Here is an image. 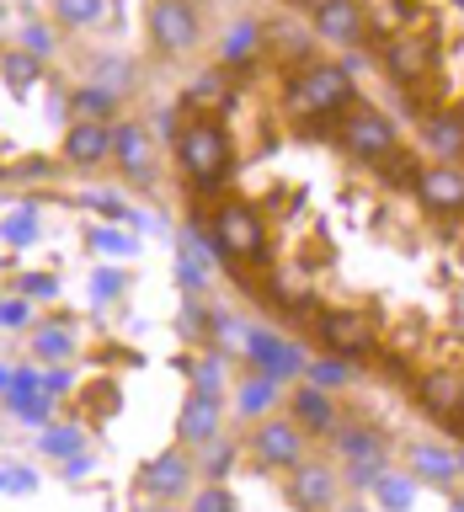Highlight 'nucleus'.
<instances>
[{
  "mask_svg": "<svg viewBox=\"0 0 464 512\" xmlns=\"http://www.w3.org/2000/svg\"><path fill=\"white\" fill-rule=\"evenodd\" d=\"M288 107H294L299 118H331V112L352 107V75L342 64H310V70H299L294 86H288Z\"/></svg>",
  "mask_w": 464,
  "mask_h": 512,
  "instance_id": "1",
  "label": "nucleus"
},
{
  "mask_svg": "<svg viewBox=\"0 0 464 512\" xmlns=\"http://www.w3.org/2000/svg\"><path fill=\"white\" fill-rule=\"evenodd\" d=\"M182 166L192 187H219L230 176V134L214 118H198L182 128Z\"/></svg>",
  "mask_w": 464,
  "mask_h": 512,
  "instance_id": "2",
  "label": "nucleus"
},
{
  "mask_svg": "<svg viewBox=\"0 0 464 512\" xmlns=\"http://www.w3.org/2000/svg\"><path fill=\"white\" fill-rule=\"evenodd\" d=\"M214 246L230 256V262H256V256H267L262 214L246 208V203H224L214 214Z\"/></svg>",
  "mask_w": 464,
  "mask_h": 512,
  "instance_id": "3",
  "label": "nucleus"
},
{
  "mask_svg": "<svg viewBox=\"0 0 464 512\" xmlns=\"http://www.w3.org/2000/svg\"><path fill=\"white\" fill-rule=\"evenodd\" d=\"M342 144L358 160H384L395 150V123L374 107H342Z\"/></svg>",
  "mask_w": 464,
  "mask_h": 512,
  "instance_id": "4",
  "label": "nucleus"
},
{
  "mask_svg": "<svg viewBox=\"0 0 464 512\" xmlns=\"http://www.w3.org/2000/svg\"><path fill=\"white\" fill-rule=\"evenodd\" d=\"M416 198L427 214H464V171L454 160H432L416 171Z\"/></svg>",
  "mask_w": 464,
  "mask_h": 512,
  "instance_id": "5",
  "label": "nucleus"
},
{
  "mask_svg": "<svg viewBox=\"0 0 464 512\" xmlns=\"http://www.w3.org/2000/svg\"><path fill=\"white\" fill-rule=\"evenodd\" d=\"M251 454H256V464H267V470H294V464L304 459L299 422H283V416L262 422V427L251 432Z\"/></svg>",
  "mask_w": 464,
  "mask_h": 512,
  "instance_id": "6",
  "label": "nucleus"
},
{
  "mask_svg": "<svg viewBox=\"0 0 464 512\" xmlns=\"http://www.w3.org/2000/svg\"><path fill=\"white\" fill-rule=\"evenodd\" d=\"M150 43L166 48V54H182V48L198 43V11H192V0H155L150 6Z\"/></svg>",
  "mask_w": 464,
  "mask_h": 512,
  "instance_id": "7",
  "label": "nucleus"
},
{
  "mask_svg": "<svg viewBox=\"0 0 464 512\" xmlns=\"http://www.w3.org/2000/svg\"><path fill=\"white\" fill-rule=\"evenodd\" d=\"M320 342H326L336 358H352V352L374 347V320L363 310H326L320 315Z\"/></svg>",
  "mask_w": 464,
  "mask_h": 512,
  "instance_id": "8",
  "label": "nucleus"
},
{
  "mask_svg": "<svg viewBox=\"0 0 464 512\" xmlns=\"http://www.w3.org/2000/svg\"><path fill=\"white\" fill-rule=\"evenodd\" d=\"M315 32L326 43H363L368 16L358 0H326V6H315Z\"/></svg>",
  "mask_w": 464,
  "mask_h": 512,
  "instance_id": "9",
  "label": "nucleus"
},
{
  "mask_svg": "<svg viewBox=\"0 0 464 512\" xmlns=\"http://www.w3.org/2000/svg\"><path fill=\"white\" fill-rule=\"evenodd\" d=\"M107 155H112V123H86V118H75L70 134H64V160L91 171V166H102Z\"/></svg>",
  "mask_w": 464,
  "mask_h": 512,
  "instance_id": "10",
  "label": "nucleus"
},
{
  "mask_svg": "<svg viewBox=\"0 0 464 512\" xmlns=\"http://www.w3.org/2000/svg\"><path fill=\"white\" fill-rule=\"evenodd\" d=\"M432 59H438V48H432V38H416V32H406V38H395L384 48V70L395 80H406V86L432 70Z\"/></svg>",
  "mask_w": 464,
  "mask_h": 512,
  "instance_id": "11",
  "label": "nucleus"
},
{
  "mask_svg": "<svg viewBox=\"0 0 464 512\" xmlns=\"http://www.w3.org/2000/svg\"><path fill=\"white\" fill-rule=\"evenodd\" d=\"M176 438L182 443H214L219 438V395H192L176 416Z\"/></svg>",
  "mask_w": 464,
  "mask_h": 512,
  "instance_id": "12",
  "label": "nucleus"
},
{
  "mask_svg": "<svg viewBox=\"0 0 464 512\" xmlns=\"http://www.w3.org/2000/svg\"><path fill=\"white\" fill-rule=\"evenodd\" d=\"M112 160L134 176H150V134L139 123H112Z\"/></svg>",
  "mask_w": 464,
  "mask_h": 512,
  "instance_id": "13",
  "label": "nucleus"
},
{
  "mask_svg": "<svg viewBox=\"0 0 464 512\" xmlns=\"http://www.w3.org/2000/svg\"><path fill=\"white\" fill-rule=\"evenodd\" d=\"M331 496H336V480L326 464H294V502L299 507L320 512V507H331Z\"/></svg>",
  "mask_w": 464,
  "mask_h": 512,
  "instance_id": "14",
  "label": "nucleus"
},
{
  "mask_svg": "<svg viewBox=\"0 0 464 512\" xmlns=\"http://www.w3.org/2000/svg\"><path fill=\"white\" fill-rule=\"evenodd\" d=\"M422 139H427V150L438 155V160H459V155H464V118H454V112H438V118H427Z\"/></svg>",
  "mask_w": 464,
  "mask_h": 512,
  "instance_id": "15",
  "label": "nucleus"
},
{
  "mask_svg": "<svg viewBox=\"0 0 464 512\" xmlns=\"http://www.w3.org/2000/svg\"><path fill=\"white\" fill-rule=\"evenodd\" d=\"M416 395H422V406L443 411V416H459L464 411V379L459 374H427Z\"/></svg>",
  "mask_w": 464,
  "mask_h": 512,
  "instance_id": "16",
  "label": "nucleus"
},
{
  "mask_svg": "<svg viewBox=\"0 0 464 512\" xmlns=\"http://www.w3.org/2000/svg\"><path fill=\"white\" fill-rule=\"evenodd\" d=\"M187 486V459L182 454H160L150 470H144V491L150 496H176Z\"/></svg>",
  "mask_w": 464,
  "mask_h": 512,
  "instance_id": "17",
  "label": "nucleus"
},
{
  "mask_svg": "<svg viewBox=\"0 0 464 512\" xmlns=\"http://www.w3.org/2000/svg\"><path fill=\"white\" fill-rule=\"evenodd\" d=\"M411 470L422 475V480H432V486H448V480L459 475V464L443 454V448H416L411 454Z\"/></svg>",
  "mask_w": 464,
  "mask_h": 512,
  "instance_id": "18",
  "label": "nucleus"
},
{
  "mask_svg": "<svg viewBox=\"0 0 464 512\" xmlns=\"http://www.w3.org/2000/svg\"><path fill=\"white\" fill-rule=\"evenodd\" d=\"M294 422L310 427V432H326V427H331L326 395H320V390H299V395H294Z\"/></svg>",
  "mask_w": 464,
  "mask_h": 512,
  "instance_id": "19",
  "label": "nucleus"
},
{
  "mask_svg": "<svg viewBox=\"0 0 464 512\" xmlns=\"http://www.w3.org/2000/svg\"><path fill=\"white\" fill-rule=\"evenodd\" d=\"M112 102H118L112 91H102V86H80V91H75V118L107 123V118H112Z\"/></svg>",
  "mask_w": 464,
  "mask_h": 512,
  "instance_id": "20",
  "label": "nucleus"
},
{
  "mask_svg": "<svg viewBox=\"0 0 464 512\" xmlns=\"http://www.w3.org/2000/svg\"><path fill=\"white\" fill-rule=\"evenodd\" d=\"M0 75L11 80V91H27V86H38L43 64L32 59V54H22V48H16V54H6V59H0Z\"/></svg>",
  "mask_w": 464,
  "mask_h": 512,
  "instance_id": "21",
  "label": "nucleus"
},
{
  "mask_svg": "<svg viewBox=\"0 0 464 512\" xmlns=\"http://www.w3.org/2000/svg\"><path fill=\"white\" fill-rule=\"evenodd\" d=\"M256 48H262V27H256V22H240L230 38H224V64H246Z\"/></svg>",
  "mask_w": 464,
  "mask_h": 512,
  "instance_id": "22",
  "label": "nucleus"
},
{
  "mask_svg": "<svg viewBox=\"0 0 464 512\" xmlns=\"http://www.w3.org/2000/svg\"><path fill=\"white\" fill-rule=\"evenodd\" d=\"M54 16L64 27H91L102 22V0H54Z\"/></svg>",
  "mask_w": 464,
  "mask_h": 512,
  "instance_id": "23",
  "label": "nucleus"
},
{
  "mask_svg": "<svg viewBox=\"0 0 464 512\" xmlns=\"http://www.w3.org/2000/svg\"><path fill=\"white\" fill-rule=\"evenodd\" d=\"M22 54H32V59H48V54H54V32L38 27V22H27V27H22Z\"/></svg>",
  "mask_w": 464,
  "mask_h": 512,
  "instance_id": "24",
  "label": "nucleus"
},
{
  "mask_svg": "<svg viewBox=\"0 0 464 512\" xmlns=\"http://www.w3.org/2000/svg\"><path fill=\"white\" fill-rule=\"evenodd\" d=\"M128 80H134V70H128V64H118V59L96 70V86H102V91H112V96H118V91L128 86Z\"/></svg>",
  "mask_w": 464,
  "mask_h": 512,
  "instance_id": "25",
  "label": "nucleus"
},
{
  "mask_svg": "<svg viewBox=\"0 0 464 512\" xmlns=\"http://www.w3.org/2000/svg\"><path fill=\"white\" fill-rule=\"evenodd\" d=\"M38 352L43 358H70V336H64L59 326H43L38 331Z\"/></svg>",
  "mask_w": 464,
  "mask_h": 512,
  "instance_id": "26",
  "label": "nucleus"
},
{
  "mask_svg": "<svg viewBox=\"0 0 464 512\" xmlns=\"http://www.w3.org/2000/svg\"><path fill=\"white\" fill-rule=\"evenodd\" d=\"M192 512H235V502H230V491H224V486H208V491H198Z\"/></svg>",
  "mask_w": 464,
  "mask_h": 512,
  "instance_id": "27",
  "label": "nucleus"
},
{
  "mask_svg": "<svg viewBox=\"0 0 464 512\" xmlns=\"http://www.w3.org/2000/svg\"><path fill=\"white\" fill-rule=\"evenodd\" d=\"M267 400H272V374H262V379H256V384H251V390H246V395H240V406H246V411H262V406H267Z\"/></svg>",
  "mask_w": 464,
  "mask_h": 512,
  "instance_id": "28",
  "label": "nucleus"
},
{
  "mask_svg": "<svg viewBox=\"0 0 464 512\" xmlns=\"http://www.w3.org/2000/svg\"><path fill=\"white\" fill-rule=\"evenodd\" d=\"M75 432L70 427H64V432H43V454H75Z\"/></svg>",
  "mask_w": 464,
  "mask_h": 512,
  "instance_id": "29",
  "label": "nucleus"
},
{
  "mask_svg": "<svg viewBox=\"0 0 464 512\" xmlns=\"http://www.w3.org/2000/svg\"><path fill=\"white\" fill-rule=\"evenodd\" d=\"M379 496L390 507H411V486H406V480H379Z\"/></svg>",
  "mask_w": 464,
  "mask_h": 512,
  "instance_id": "30",
  "label": "nucleus"
},
{
  "mask_svg": "<svg viewBox=\"0 0 464 512\" xmlns=\"http://www.w3.org/2000/svg\"><path fill=\"white\" fill-rule=\"evenodd\" d=\"M22 294H54V278H43V272H32V278H22Z\"/></svg>",
  "mask_w": 464,
  "mask_h": 512,
  "instance_id": "31",
  "label": "nucleus"
},
{
  "mask_svg": "<svg viewBox=\"0 0 464 512\" xmlns=\"http://www.w3.org/2000/svg\"><path fill=\"white\" fill-rule=\"evenodd\" d=\"M22 320H27V310H22V304H0V326H22Z\"/></svg>",
  "mask_w": 464,
  "mask_h": 512,
  "instance_id": "32",
  "label": "nucleus"
},
{
  "mask_svg": "<svg viewBox=\"0 0 464 512\" xmlns=\"http://www.w3.org/2000/svg\"><path fill=\"white\" fill-rule=\"evenodd\" d=\"M59 390H70V374H64V368H54V374L43 379V395H59Z\"/></svg>",
  "mask_w": 464,
  "mask_h": 512,
  "instance_id": "33",
  "label": "nucleus"
},
{
  "mask_svg": "<svg viewBox=\"0 0 464 512\" xmlns=\"http://www.w3.org/2000/svg\"><path fill=\"white\" fill-rule=\"evenodd\" d=\"M6 235H11V240H27V235H32V219H27V214H16V219L6 224Z\"/></svg>",
  "mask_w": 464,
  "mask_h": 512,
  "instance_id": "34",
  "label": "nucleus"
},
{
  "mask_svg": "<svg viewBox=\"0 0 464 512\" xmlns=\"http://www.w3.org/2000/svg\"><path fill=\"white\" fill-rule=\"evenodd\" d=\"M336 379H342V363H320L315 368V384H336Z\"/></svg>",
  "mask_w": 464,
  "mask_h": 512,
  "instance_id": "35",
  "label": "nucleus"
},
{
  "mask_svg": "<svg viewBox=\"0 0 464 512\" xmlns=\"http://www.w3.org/2000/svg\"><path fill=\"white\" fill-rule=\"evenodd\" d=\"M0 390H11V368H0Z\"/></svg>",
  "mask_w": 464,
  "mask_h": 512,
  "instance_id": "36",
  "label": "nucleus"
},
{
  "mask_svg": "<svg viewBox=\"0 0 464 512\" xmlns=\"http://www.w3.org/2000/svg\"><path fill=\"white\" fill-rule=\"evenodd\" d=\"M299 6H310V11H315V6H326V0H299Z\"/></svg>",
  "mask_w": 464,
  "mask_h": 512,
  "instance_id": "37",
  "label": "nucleus"
},
{
  "mask_svg": "<svg viewBox=\"0 0 464 512\" xmlns=\"http://www.w3.org/2000/svg\"><path fill=\"white\" fill-rule=\"evenodd\" d=\"M342 512H363V507H342Z\"/></svg>",
  "mask_w": 464,
  "mask_h": 512,
  "instance_id": "38",
  "label": "nucleus"
},
{
  "mask_svg": "<svg viewBox=\"0 0 464 512\" xmlns=\"http://www.w3.org/2000/svg\"><path fill=\"white\" fill-rule=\"evenodd\" d=\"M454 512H464V507H454Z\"/></svg>",
  "mask_w": 464,
  "mask_h": 512,
  "instance_id": "39",
  "label": "nucleus"
}]
</instances>
